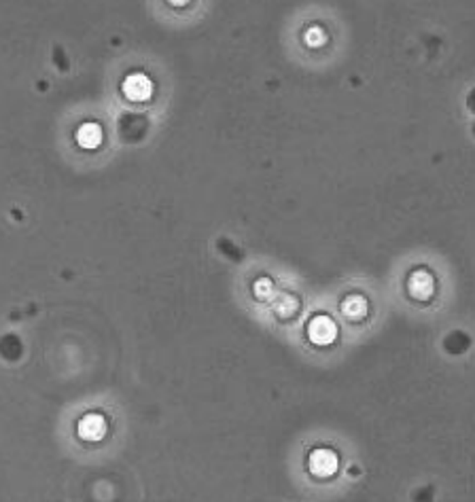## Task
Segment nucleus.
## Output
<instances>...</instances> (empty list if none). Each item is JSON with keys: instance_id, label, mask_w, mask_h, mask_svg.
Here are the masks:
<instances>
[{"instance_id": "1", "label": "nucleus", "mask_w": 475, "mask_h": 502, "mask_svg": "<svg viewBox=\"0 0 475 502\" xmlns=\"http://www.w3.org/2000/svg\"><path fill=\"white\" fill-rule=\"evenodd\" d=\"M308 335L314 344L319 346H329L335 337H338V326L329 316H316L310 320L308 326Z\"/></svg>"}, {"instance_id": "2", "label": "nucleus", "mask_w": 475, "mask_h": 502, "mask_svg": "<svg viewBox=\"0 0 475 502\" xmlns=\"http://www.w3.org/2000/svg\"><path fill=\"white\" fill-rule=\"evenodd\" d=\"M338 464H340L338 456L325 448L312 452V456H310V471L319 477H331L338 471Z\"/></svg>"}, {"instance_id": "3", "label": "nucleus", "mask_w": 475, "mask_h": 502, "mask_svg": "<svg viewBox=\"0 0 475 502\" xmlns=\"http://www.w3.org/2000/svg\"><path fill=\"white\" fill-rule=\"evenodd\" d=\"M77 432L85 441H100L104 436V432H107V420L98 413H89L79 422Z\"/></svg>"}, {"instance_id": "4", "label": "nucleus", "mask_w": 475, "mask_h": 502, "mask_svg": "<svg viewBox=\"0 0 475 502\" xmlns=\"http://www.w3.org/2000/svg\"><path fill=\"white\" fill-rule=\"evenodd\" d=\"M409 293L416 297V299H429L435 291V280H433V275L429 271H414L409 275Z\"/></svg>"}, {"instance_id": "5", "label": "nucleus", "mask_w": 475, "mask_h": 502, "mask_svg": "<svg viewBox=\"0 0 475 502\" xmlns=\"http://www.w3.org/2000/svg\"><path fill=\"white\" fill-rule=\"evenodd\" d=\"M123 91L132 98V100H144L151 96V81L142 75H134L126 81Z\"/></svg>"}, {"instance_id": "6", "label": "nucleus", "mask_w": 475, "mask_h": 502, "mask_svg": "<svg viewBox=\"0 0 475 502\" xmlns=\"http://www.w3.org/2000/svg\"><path fill=\"white\" fill-rule=\"evenodd\" d=\"M342 312L348 318H361L367 312V301L359 295H350L344 303H342Z\"/></svg>"}, {"instance_id": "7", "label": "nucleus", "mask_w": 475, "mask_h": 502, "mask_svg": "<svg viewBox=\"0 0 475 502\" xmlns=\"http://www.w3.org/2000/svg\"><path fill=\"white\" fill-rule=\"evenodd\" d=\"M79 142H81L83 146H87V149L96 146V144L100 142V130H98L96 126H85V128H81V130H79Z\"/></svg>"}, {"instance_id": "8", "label": "nucleus", "mask_w": 475, "mask_h": 502, "mask_svg": "<svg viewBox=\"0 0 475 502\" xmlns=\"http://www.w3.org/2000/svg\"><path fill=\"white\" fill-rule=\"evenodd\" d=\"M303 40H306V45L308 47H321L325 40H327V34L319 28V26H312V28H308L306 30V34H303Z\"/></svg>"}, {"instance_id": "9", "label": "nucleus", "mask_w": 475, "mask_h": 502, "mask_svg": "<svg viewBox=\"0 0 475 502\" xmlns=\"http://www.w3.org/2000/svg\"><path fill=\"white\" fill-rule=\"evenodd\" d=\"M270 293H272V282L268 280V277H263V280H257V284H255V295H257L259 299H268Z\"/></svg>"}]
</instances>
